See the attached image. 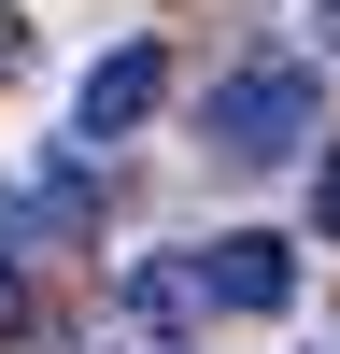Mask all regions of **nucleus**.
<instances>
[{
    "label": "nucleus",
    "mask_w": 340,
    "mask_h": 354,
    "mask_svg": "<svg viewBox=\"0 0 340 354\" xmlns=\"http://www.w3.org/2000/svg\"><path fill=\"white\" fill-rule=\"evenodd\" d=\"M312 128H326V85H312L298 57H241V71H213V100H198V142H213L227 170H270V156H298Z\"/></svg>",
    "instance_id": "nucleus-1"
},
{
    "label": "nucleus",
    "mask_w": 340,
    "mask_h": 354,
    "mask_svg": "<svg viewBox=\"0 0 340 354\" xmlns=\"http://www.w3.org/2000/svg\"><path fill=\"white\" fill-rule=\"evenodd\" d=\"M100 241V156H28L15 185H0V255H85Z\"/></svg>",
    "instance_id": "nucleus-2"
},
{
    "label": "nucleus",
    "mask_w": 340,
    "mask_h": 354,
    "mask_svg": "<svg viewBox=\"0 0 340 354\" xmlns=\"http://www.w3.org/2000/svg\"><path fill=\"white\" fill-rule=\"evenodd\" d=\"M156 100H170V43H113L100 71L71 85V142L100 156V142H128V128H156Z\"/></svg>",
    "instance_id": "nucleus-3"
},
{
    "label": "nucleus",
    "mask_w": 340,
    "mask_h": 354,
    "mask_svg": "<svg viewBox=\"0 0 340 354\" xmlns=\"http://www.w3.org/2000/svg\"><path fill=\"white\" fill-rule=\"evenodd\" d=\"M198 298L213 312H283L298 298V255H283L270 227H227V241H198Z\"/></svg>",
    "instance_id": "nucleus-4"
},
{
    "label": "nucleus",
    "mask_w": 340,
    "mask_h": 354,
    "mask_svg": "<svg viewBox=\"0 0 340 354\" xmlns=\"http://www.w3.org/2000/svg\"><path fill=\"white\" fill-rule=\"evenodd\" d=\"M312 227L340 241V156H312Z\"/></svg>",
    "instance_id": "nucleus-5"
},
{
    "label": "nucleus",
    "mask_w": 340,
    "mask_h": 354,
    "mask_svg": "<svg viewBox=\"0 0 340 354\" xmlns=\"http://www.w3.org/2000/svg\"><path fill=\"white\" fill-rule=\"evenodd\" d=\"M15 71H28V15L0 0V85H15Z\"/></svg>",
    "instance_id": "nucleus-6"
},
{
    "label": "nucleus",
    "mask_w": 340,
    "mask_h": 354,
    "mask_svg": "<svg viewBox=\"0 0 340 354\" xmlns=\"http://www.w3.org/2000/svg\"><path fill=\"white\" fill-rule=\"evenodd\" d=\"M0 340H28V270H0Z\"/></svg>",
    "instance_id": "nucleus-7"
},
{
    "label": "nucleus",
    "mask_w": 340,
    "mask_h": 354,
    "mask_svg": "<svg viewBox=\"0 0 340 354\" xmlns=\"http://www.w3.org/2000/svg\"><path fill=\"white\" fill-rule=\"evenodd\" d=\"M312 28H326V57H340V0H326V15H312Z\"/></svg>",
    "instance_id": "nucleus-8"
}]
</instances>
